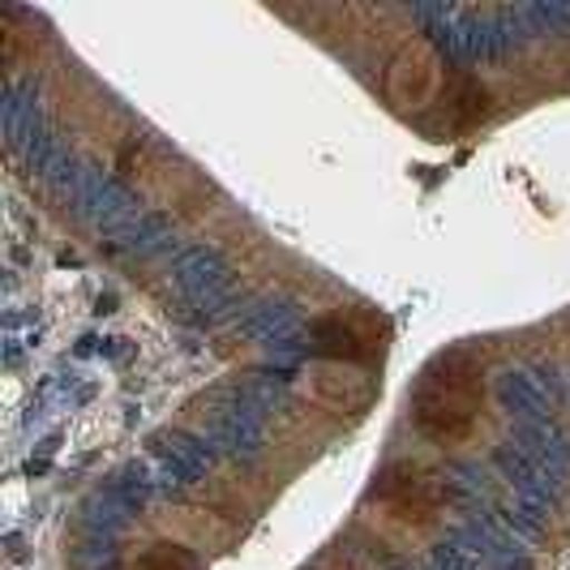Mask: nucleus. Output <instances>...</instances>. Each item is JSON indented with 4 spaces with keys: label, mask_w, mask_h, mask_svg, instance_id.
<instances>
[{
    "label": "nucleus",
    "mask_w": 570,
    "mask_h": 570,
    "mask_svg": "<svg viewBox=\"0 0 570 570\" xmlns=\"http://www.w3.org/2000/svg\"><path fill=\"white\" fill-rule=\"evenodd\" d=\"M377 502L391 507L400 519L425 523L442 507V485H438V476H429L421 468H391L377 485Z\"/></svg>",
    "instance_id": "2"
},
{
    "label": "nucleus",
    "mask_w": 570,
    "mask_h": 570,
    "mask_svg": "<svg viewBox=\"0 0 570 570\" xmlns=\"http://www.w3.org/2000/svg\"><path fill=\"white\" fill-rule=\"evenodd\" d=\"M314 343L317 352H326V356H343V361H361V356H370V340L347 322V317H322L314 322Z\"/></svg>",
    "instance_id": "4"
},
{
    "label": "nucleus",
    "mask_w": 570,
    "mask_h": 570,
    "mask_svg": "<svg viewBox=\"0 0 570 570\" xmlns=\"http://www.w3.org/2000/svg\"><path fill=\"white\" fill-rule=\"evenodd\" d=\"M138 570H198V558L180 544H155L138 558Z\"/></svg>",
    "instance_id": "6"
},
{
    "label": "nucleus",
    "mask_w": 570,
    "mask_h": 570,
    "mask_svg": "<svg viewBox=\"0 0 570 570\" xmlns=\"http://www.w3.org/2000/svg\"><path fill=\"white\" fill-rule=\"evenodd\" d=\"M481 407V365L472 352H446L438 356L412 395V421L429 442H463L476 425Z\"/></svg>",
    "instance_id": "1"
},
{
    "label": "nucleus",
    "mask_w": 570,
    "mask_h": 570,
    "mask_svg": "<svg viewBox=\"0 0 570 570\" xmlns=\"http://www.w3.org/2000/svg\"><path fill=\"white\" fill-rule=\"evenodd\" d=\"M451 104H455V120L459 125H472V120H481L485 116V90L476 78H455V95H451Z\"/></svg>",
    "instance_id": "5"
},
{
    "label": "nucleus",
    "mask_w": 570,
    "mask_h": 570,
    "mask_svg": "<svg viewBox=\"0 0 570 570\" xmlns=\"http://www.w3.org/2000/svg\"><path fill=\"white\" fill-rule=\"evenodd\" d=\"M438 90V57L429 43H407L391 73H386V95L400 104V108H421L429 95Z\"/></svg>",
    "instance_id": "3"
}]
</instances>
